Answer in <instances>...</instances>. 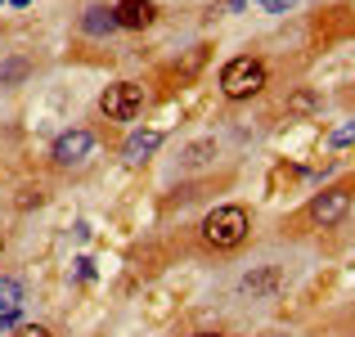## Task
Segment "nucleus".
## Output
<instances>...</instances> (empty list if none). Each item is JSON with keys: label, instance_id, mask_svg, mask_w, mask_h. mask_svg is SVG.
<instances>
[{"label": "nucleus", "instance_id": "nucleus-1", "mask_svg": "<svg viewBox=\"0 0 355 337\" xmlns=\"http://www.w3.org/2000/svg\"><path fill=\"white\" fill-rule=\"evenodd\" d=\"M261 86H266V63L252 54H239L220 68V95L225 99H252Z\"/></svg>", "mask_w": 355, "mask_h": 337}, {"label": "nucleus", "instance_id": "nucleus-2", "mask_svg": "<svg viewBox=\"0 0 355 337\" xmlns=\"http://www.w3.org/2000/svg\"><path fill=\"white\" fill-rule=\"evenodd\" d=\"M202 239H207L211 248H220V252L239 248V243L248 239V211H243L239 202H225V207H216L207 221H202Z\"/></svg>", "mask_w": 355, "mask_h": 337}, {"label": "nucleus", "instance_id": "nucleus-3", "mask_svg": "<svg viewBox=\"0 0 355 337\" xmlns=\"http://www.w3.org/2000/svg\"><path fill=\"white\" fill-rule=\"evenodd\" d=\"M139 108H144V86H135V81H117L99 95V112L108 121H135Z\"/></svg>", "mask_w": 355, "mask_h": 337}, {"label": "nucleus", "instance_id": "nucleus-4", "mask_svg": "<svg viewBox=\"0 0 355 337\" xmlns=\"http://www.w3.org/2000/svg\"><path fill=\"white\" fill-rule=\"evenodd\" d=\"M347 211H351V189H342V184L311 198V221L315 225H338V221H347Z\"/></svg>", "mask_w": 355, "mask_h": 337}, {"label": "nucleus", "instance_id": "nucleus-5", "mask_svg": "<svg viewBox=\"0 0 355 337\" xmlns=\"http://www.w3.org/2000/svg\"><path fill=\"white\" fill-rule=\"evenodd\" d=\"M90 148H95V135H90V130H63V135L54 139V162H59V166L86 162Z\"/></svg>", "mask_w": 355, "mask_h": 337}, {"label": "nucleus", "instance_id": "nucleus-6", "mask_svg": "<svg viewBox=\"0 0 355 337\" xmlns=\"http://www.w3.org/2000/svg\"><path fill=\"white\" fill-rule=\"evenodd\" d=\"M279 288H284V270L279 266H261V270H252V275H243L239 293L252 297V302H261V297H275Z\"/></svg>", "mask_w": 355, "mask_h": 337}, {"label": "nucleus", "instance_id": "nucleus-7", "mask_svg": "<svg viewBox=\"0 0 355 337\" xmlns=\"http://www.w3.org/2000/svg\"><path fill=\"white\" fill-rule=\"evenodd\" d=\"M113 18H117V27H126V32H144V27L157 18V5H148V0H117Z\"/></svg>", "mask_w": 355, "mask_h": 337}, {"label": "nucleus", "instance_id": "nucleus-8", "mask_svg": "<svg viewBox=\"0 0 355 337\" xmlns=\"http://www.w3.org/2000/svg\"><path fill=\"white\" fill-rule=\"evenodd\" d=\"M157 148H162V130H135V135L121 144V157H126L130 166H139V162H148Z\"/></svg>", "mask_w": 355, "mask_h": 337}, {"label": "nucleus", "instance_id": "nucleus-9", "mask_svg": "<svg viewBox=\"0 0 355 337\" xmlns=\"http://www.w3.org/2000/svg\"><path fill=\"white\" fill-rule=\"evenodd\" d=\"M81 32H86V36H108V32H117V18H113V9H104V5H90L86 14H81Z\"/></svg>", "mask_w": 355, "mask_h": 337}, {"label": "nucleus", "instance_id": "nucleus-10", "mask_svg": "<svg viewBox=\"0 0 355 337\" xmlns=\"http://www.w3.org/2000/svg\"><path fill=\"white\" fill-rule=\"evenodd\" d=\"M23 302V284L18 279H0V311H18Z\"/></svg>", "mask_w": 355, "mask_h": 337}, {"label": "nucleus", "instance_id": "nucleus-11", "mask_svg": "<svg viewBox=\"0 0 355 337\" xmlns=\"http://www.w3.org/2000/svg\"><path fill=\"white\" fill-rule=\"evenodd\" d=\"M315 108H320V95H315V90H302V95L288 99V117H302V112H315Z\"/></svg>", "mask_w": 355, "mask_h": 337}, {"label": "nucleus", "instance_id": "nucleus-12", "mask_svg": "<svg viewBox=\"0 0 355 337\" xmlns=\"http://www.w3.org/2000/svg\"><path fill=\"white\" fill-rule=\"evenodd\" d=\"M211 153H216V139H198V144L184 148V162H189V166H202Z\"/></svg>", "mask_w": 355, "mask_h": 337}, {"label": "nucleus", "instance_id": "nucleus-13", "mask_svg": "<svg viewBox=\"0 0 355 337\" xmlns=\"http://www.w3.org/2000/svg\"><path fill=\"white\" fill-rule=\"evenodd\" d=\"M329 144H333V148H347V144H355V117H351V121H342V126L333 130V135H329Z\"/></svg>", "mask_w": 355, "mask_h": 337}, {"label": "nucleus", "instance_id": "nucleus-14", "mask_svg": "<svg viewBox=\"0 0 355 337\" xmlns=\"http://www.w3.org/2000/svg\"><path fill=\"white\" fill-rule=\"evenodd\" d=\"M23 72H27V63H23V59H14V63H5V68H0V81L9 86V81H18Z\"/></svg>", "mask_w": 355, "mask_h": 337}, {"label": "nucleus", "instance_id": "nucleus-15", "mask_svg": "<svg viewBox=\"0 0 355 337\" xmlns=\"http://www.w3.org/2000/svg\"><path fill=\"white\" fill-rule=\"evenodd\" d=\"M297 0H257V9H266V14H288Z\"/></svg>", "mask_w": 355, "mask_h": 337}, {"label": "nucleus", "instance_id": "nucleus-16", "mask_svg": "<svg viewBox=\"0 0 355 337\" xmlns=\"http://www.w3.org/2000/svg\"><path fill=\"white\" fill-rule=\"evenodd\" d=\"M14 337H54V333L45 329V324H18V329H14Z\"/></svg>", "mask_w": 355, "mask_h": 337}, {"label": "nucleus", "instance_id": "nucleus-17", "mask_svg": "<svg viewBox=\"0 0 355 337\" xmlns=\"http://www.w3.org/2000/svg\"><path fill=\"white\" fill-rule=\"evenodd\" d=\"M18 324H23V320H18V311H0V333H14Z\"/></svg>", "mask_w": 355, "mask_h": 337}, {"label": "nucleus", "instance_id": "nucleus-18", "mask_svg": "<svg viewBox=\"0 0 355 337\" xmlns=\"http://www.w3.org/2000/svg\"><path fill=\"white\" fill-rule=\"evenodd\" d=\"M9 5H14V9H27V5H32V0H9Z\"/></svg>", "mask_w": 355, "mask_h": 337}, {"label": "nucleus", "instance_id": "nucleus-19", "mask_svg": "<svg viewBox=\"0 0 355 337\" xmlns=\"http://www.w3.org/2000/svg\"><path fill=\"white\" fill-rule=\"evenodd\" d=\"M198 337H220V333H198Z\"/></svg>", "mask_w": 355, "mask_h": 337}]
</instances>
